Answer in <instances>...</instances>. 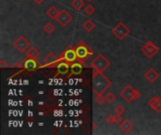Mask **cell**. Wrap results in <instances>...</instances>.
<instances>
[{
  "instance_id": "cell-1",
  "label": "cell",
  "mask_w": 161,
  "mask_h": 135,
  "mask_svg": "<svg viewBox=\"0 0 161 135\" xmlns=\"http://www.w3.org/2000/svg\"><path fill=\"white\" fill-rule=\"evenodd\" d=\"M111 86V81L104 75L103 72L94 70L92 79V87L95 95L103 94Z\"/></svg>"
},
{
  "instance_id": "cell-2",
  "label": "cell",
  "mask_w": 161,
  "mask_h": 135,
  "mask_svg": "<svg viewBox=\"0 0 161 135\" xmlns=\"http://www.w3.org/2000/svg\"><path fill=\"white\" fill-rule=\"evenodd\" d=\"M75 50L76 53L77 60L80 61L82 64L93 54V51L89 47V45L84 40L78 41L77 44L75 46Z\"/></svg>"
},
{
  "instance_id": "cell-3",
  "label": "cell",
  "mask_w": 161,
  "mask_h": 135,
  "mask_svg": "<svg viewBox=\"0 0 161 135\" xmlns=\"http://www.w3.org/2000/svg\"><path fill=\"white\" fill-rule=\"evenodd\" d=\"M120 96L122 97V99H124L125 101H126L127 103H130L133 101H137L138 99H140L141 93L139 90L133 88L130 85H127L124 89L121 90Z\"/></svg>"
},
{
  "instance_id": "cell-4",
  "label": "cell",
  "mask_w": 161,
  "mask_h": 135,
  "mask_svg": "<svg viewBox=\"0 0 161 135\" xmlns=\"http://www.w3.org/2000/svg\"><path fill=\"white\" fill-rule=\"evenodd\" d=\"M110 66V61L104 56L103 54H99L95 56V58L92 61L91 67L97 71L104 72Z\"/></svg>"
},
{
  "instance_id": "cell-5",
  "label": "cell",
  "mask_w": 161,
  "mask_h": 135,
  "mask_svg": "<svg viewBox=\"0 0 161 135\" xmlns=\"http://www.w3.org/2000/svg\"><path fill=\"white\" fill-rule=\"evenodd\" d=\"M129 33H130V29L123 22L118 23L112 28V34L116 36V38L120 40H123Z\"/></svg>"
},
{
  "instance_id": "cell-6",
  "label": "cell",
  "mask_w": 161,
  "mask_h": 135,
  "mask_svg": "<svg viewBox=\"0 0 161 135\" xmlns=\"http://www.w3.org/2000/svg\"><path fill=\"white\" fill-rule=\"evenodd\" d=\"M141 51L148 57V58H153L159 51L158 47L154 43L152 40H148L141 49Z\"/></svg>"
},
{
  "instance_id": "cell-7",
  "label": "cell",
  "mask_w": 161,
  "mask_h": 135,
  "mask_svg": "<svg viewBox=\"0 0 161 135\" xmlns=\"http://www.w3.org/2000/svg\"><path fill=\"white\" fill-rule=\"evenodd\" d=\"M13 46L19 53H25L30 48V41L25 37L20 36L13 42Z\"/></svg>"
},
{
  "instance_id": "cell-8",
  "label": "cell",
  "mask_w": 161,
  "mask_h": 135,
  "mask_svg": "<svg viewBox=\"0 0 161 135\" xmlns=\"http://www.w3.org/2000/svg\"><path fill=\"white\" fill-rule=\"evenodd\" d=\"M77 60V56H76V53H75V47H70L68 49H66L61 56L59 57V62L60 61H65L69 64H72L73 62L76 61Z\"/></svg>"
},
{
  "instance_id": "cell-9",
  "label": "cell",
  "mask_w": 161,
  "mask_h": 135,
  "mask_svg": "<svg viewBox=\"0 0 161 135\" xmlns=\"http://www.w3.org/2000/svg\"><path fill=\"white\" fill-rule=\"evenodd\" d=\"M72 20H73V16H72V14H70L67 10H65V9H62L60 12H59V14H58V18H57V22L59 23V25L60 26H62V27H65V26H67L71 22H72Z\"/></svg>"
},
{
  "instance_id": "cell-10",
  "label": "cell",
  "mask_w": 161,
  "mask_h": 135,
  "mask_svg": "<svg viewBox=\"0 0 161 135\" xmlns=\"http://www.w3.org/2000/svg\"><path fill=\"white\" fill-rule=\"evenodd\" d=\"M23 66H24V68L26 70H28V71H34V70H36L39 68V63L34 58H28V57H26L24 60Z\"/></svg>"
},
{
  "instance_id": "cell-11",
  "label": "cell",
  "mask_w": 161,
  "mask_h": 135,
  "mask_svg": "<svg viewBox=\"0 0 161 135\" xmlns=\"http://www.w3.org/2000/svg\"><path fill=\"white\" fill-rule=\"evenodd\" d=\"M159 76H160V74H159L154 68H150V69L144 73L145 79H146L148 82H150L151 84L155 83V82L159 78Z\"/></svg>"
},
{
  "instance_id": "cell-12",
  "label": "cell",
  "mask_w": 161,
  "mask_h": 135,
  "mask_svg": "<svg viewBox=\"0 0 161 135\" xmlns=\"http://www.w3.org/2000/svg\"><path fill=\"white\" fill-rule=\"evenodd\" d=\"M59 62V58L57 57V55L53 53H49L44 57V66L45 67H54L55 65H58Z\"/></svg>"
},
{
  "instance_id": "cell-13",
  "label": "cell",
  "mask_w": 161,
  "mask_h": 135,
  "mask_svg": "<svg viewBox=\"0 0 161 135\" xmlns=\"http://www.w3.org/2000/svg\"><path fill=\"white\" fill-rule=\"evenodd\" d=\"M148 105L155 110L157 113L161 114V98L160 97H153L149 101Z\"/></svg>"
},
{
  "instance_id": "cell-14",
  "label": "cell",
  "mask_w": 161,
  "mask_h": 135,
  "mask_svg": "<svg viewBox=\"0 0 161 135\" xmlns=\"http://www.w3.org/2000/svg\"><path fill=\"white\" fill-rule=\"evenodd\" d=\"M70 66H71V73H70V75H72V74L79 75V74L82 73V71H83V64L80 61L76 60V61L73 62L72 64H70Z\"/></svg>"
},
{
  "instance_id": "cell-15",
  "label": "cell",
  "mask_w": 161,
  "mask_h": 135,
  "mask_svg": "<svg viewBox=\"0 0 161 135\" xmlns=\"http://www.w3.org/2000/svg\"><path fill=\"white\" fill-rule=\"evenodd\" d=\"M69 70H71V66L69 63H67L65 61H60L58 63V65H57L58 74H67L69 72Z\"/></svg>"
},
{
  "instance_id": "cell-16",
  "label": "cell",
  "mask_w": 161,
  "mask_h": 135,
  "mask_svg": "<svg viewBox=\"0 0 161 135\" xmlns=\"http://www.w3.org/2000/svg\"><path fill=\"white\" fill-rule=\"evenodd\" d=\"M121 125V129L125 133H128L130 132L133 129H134V125L131 121H129L128 119H125L123 120V122L120 124Z\"/></svg>"
},
{
  "instance_id": "cell-17",
  "label": "cell",
  "mask_w": 161,
  "mask_h": 135,
  "mask_svg": "<svg viewBox=\"0 0 161 135\" xmlns=\"http://www.w3.org/2000/svg\"><path fill=\"white\" fill-rule=\"evenodd\" d=\"M59 12H60V11H58V9L55 6H52V7H50V8L46 10V15H47L50 19H52V20H57V18H58Z\"/></svg>"
},
{
  "instance_id": "cell-18",
  "label": "cell",
  "mask_w": 161,
  "mask_h": 135,
  "mask_svg": "<svg viewBox=\"0 0 161 135\" xmlns=\"http://www.w3.org/2000/svg\"><path fill=\"white\" fill-rule=\"evenodd\" d=\"M25 54H26V57L36 59V58L40 55L41 53H40V51H39L36 47H30V48L25 52Z\"/></svg>"
},
{
  "instance_id": "cell-19",
  "label": "cell",
  "mask_w": 161,
  "mask_h": 135,
  "mask_svg": "<svg viewBox=\"0 0 161 135\" xmlns=\"http://www.w3.org/2000/svg\"><path fill=\"white\" fill-rule=\"evenodd\" d=\"M82 27H83L87 32H91V31H92V30L94 29L95 23H94L93 21L88 19V20H86V21L82 23Z\"/></svg>"
},
{
  "instance_id": "cell-20",
  "label": "cell",
  "mask_w": 161,
  "mask_h": 135,
  "mask_svg": "<svg viewBox=\"0 0 161 135\" xmlns=\"http://www.w3.org/2000/svg\"><path fill=\"white\" fill-rule=\"evenodd\" d=\"M37 111H38L39 113H41V115L46 116V115H48L49 113H51L52 109H51V107H50L49 105H47V104H42V105H40V106H38Z\"/></svg>"
},
{
  "instance_id": "cell-21",
  "label": "cell",
  "mask_w": 161,
  "mask_h": 135,
  "mask_svg": "<svg viewBox=\"0 0 161 135\" xmlns=\"http://www.w3.org/2000/svg\"><path fill=\"white\" fill-rule=\"evenodd\" d=\"M43 31L48 34V35H51L53 34L55 31H56V26L52 23H47L44 26H43Z\"/></svg>"
},
{
  "instance_id": "cell-22",
  "label": "cell",
  "mask_w": 161,
  "mask_h": 135,
  "mask_svg": "<svg viewBox=\"0 0 161 135\" xmlns=\"http://www.w3.org/2000/svg\"><path fill=\"white\" fill-rule=\"evenodd\" d=\"M72 7L75 8L76 10H80L83 7H85V1L84 0H73Z\"/></svg>"
},
{
  "instance_id": "cell-23",
  "label": "cell",
  "mask_w": 161,
  "mask_h": 135,
  "mask_svg": "<svg viewBox=\"0 0 161 135\" xmlns=\"http://www.w3.org/2000/svg\"><path fill=\"white\" fill-rule=\"evenodd\" d=\"M84 12H85L87 15L91 16V15H92V14L95 12V8H94L93 6H92L91 4H89V5L85 6V8H84Z\"/></svg>"
},
{
  "instance_id": "cell-24",
  "label": "cell",
  "mask_w": 161,
  "mask_h": 135,
  "mask_svg": "<svg viewBox=\"0 0 161 135\" xmlns=\"http://www.w3.org/2000/svg\"><path fill=\"white\" fill-rule=\"evenodd\" d=\"M95 102L98 104V105H102L105 101H107L106 100V97L103 96V94H99V95H95V99H94Z\"/></svg>"
},
{
  "instance_id": "cell-25",
  "label": "cell",
  "mask_w": 161,
  "mask_h": 135,
  "mask_svg": "<svg viewBox=\"0 0 161 135\" xmlns=\"http://www.w3.org/2000/svg\"><path fill=\"white\" fill-rule=\"evenodd\" d=\"M106 100H107L108 102L111 103V102H113V101L116 100V97H115V95H114L113 93L108 92V93L107 94V96H106Z\"/></svg>"
},
{
  "instance_id": "cell-26",
  "label": "cell",
  "mask_w": 161,
  "mask_h": 135,
  "mask_svg": "<svg viewBox=\"0 0 161 135\" xmlns=\"http://www.w3.org/2000/svg\"><path fill=\"white\" fill-rule=\"evenodd\" d=\"M115 113L116 114H119V115H123V114L125 113V108L123 105H118L115 108Z\"/></svg>"
},
{
  "instance_id": "cell-27",
  "label": "cell",
  "mask_w": 161,
  "mask_h": 135,
  "mask_svg": "<svg viewBox=\"0 0 161 135\" xmlns=\"http://www.w3.org/2000/svg\"><path fill=\"white\" fill-rule=\"evenodd\" d=\"M114 120H115V124H121L123 122V117H122V115H119V114H116L114 116Z\"/></svg>"
},
{
  "instance_id": "cell-28",
  "label": "cell",
  "mask_w": 161,
  "mask_h": 135,
  "mask_svg": "<svg viewBox=\"0 0 161 135\" xmlns=\"http://www.w3.org/2000/svg\"><path fill=\"white\" fill-rule=\"evenodd\" d=\"M106 122H107L108 124H109V125H111V124L115 123V120H114V116H112V115H108V116L106 117Z\"/></svg>"
},
{
  "instance_id": "cell-29",
  "label": "cell",
  "mask_w": 161,
  "mask_h": 135,
  "mask_svg": "<svg viewBox=\"0 0 161 135\" xmlns=\"http://www.w3.org/2000/svg\"><path fill=\"white\" fill-rule=\"evenodd\" d=\"M8 68V64L6 63V61L4 59H1L0 61V69L4 70V69H7Z\"/></svg>"
},
{
  "instance_id": "cell-30",
  "label": "cell",
  "mask_w": 161,
  "mask_h": 135,
  "mask_svg": "<svg viewBox=\"0 0 161 135\" xmlns=\"http://www.w3.org/2000/svg\"><path fill=\"white\" fill-rule=\"evenodd\" d=\"M37 5H41V4H42L45 0H33Z\"/></svg>"
},
{
  "instance_id": "cell-31",
  "label": "cell",
  "mask_w": 161,
  "mask_h": 135,
  "mask_svg": "<svg viewBox=\"0 0 161 135\" xmlns=\"http://www.w3.org/2000/svg\"><path fill=\"white\" fill-rule=\"evenodd\" d=\"M87 1H88V2H90V3H91V2H92V1H93V0H87Z\"/></svg>"
},
{
  "instance_id": "cell-32",
  "label": "cell",
  "mask_w": 161,
  "mask_h": 135,
  "mask_svg": "<svg viewBox=\"0 0 161 135\" xmlns=\"http://www.w3.org/2000/svg\"><path fill=\"white\" fill-rule=\"evenodd\" d=\"M21 1H25V0H21Z\"/></svg>"
}]
</instances>
